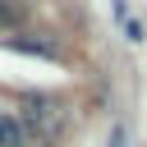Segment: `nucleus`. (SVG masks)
<instances>
[{
  "label": "nucleus",
  "instance_id": "obj_1",
  "mask_svg": "<svg viewBox=\"0 0 147 147\" xmlns=\"http://www.w3.org/2000/svg\"><path fill=\"white\" fill-rule=\"evenodd\" d=\"M32 138H37V129L18 110H0V147H28Z\"/></svg>",
  "mask_w": 147,
  "mask_h": 147
},
{
  "label": "nucleus",
  "instance_id": "obj_2",
  "mask_svg": "<svg viewBox=\"0 0 147 147\" xmlns=\"http://www.w3.org/2000/svg\"><path fill=\"white\" fill-rule=\"evenodd\" d=\"M5 51H28V55H55V41H32V37H9L5 41Z\"/></svg>",
  "mask_w": 147,
  "mask_h": 147
},
{
  "label": "nucleus",
  "instance_id": "obj_3",
  "mask_svg": "<svg viewBox=\"0 0 147 147\" xmlns=\"http://www.w3.org/2000/svg\"><path fill=\"white\" fill-rule=\"evenodd\" d=\"M115 18H119V32H124L129 41H142V28H138V18L129 14V0H115Z\"/></svg>",
  "mask_w": 147,
  "mask_h": 147
},
{
  "label": "nucleus",
  "instance_id": "obj_4",
  "mask_svg": "<svg viewBox=\"0 0 147 147\" xmlns=\"http://www.w3.org/2000/svg\"><path fill=\"white\" fill-rule=\"evenodd\" d=\"M106 147H124V129H119V124L110 129V142H106Z\"/></svg>",
  "mask_w": 147,
  "mask_h": 147
},
{
  "label": "nucleus",
  "instance_id": "obj_5",
  "mask_svg": "<svg viewBox=\"0 0 147 147\" xmlns=\"http://www.w3.org/2000/svg\"><path fill=\"white\" fill-rule=\"evenodd\" d=\"M0 18H5V5H0Z\"/></svg>",
  "mask_w": 147,
  "mask_h": 147
}]
</instances>
